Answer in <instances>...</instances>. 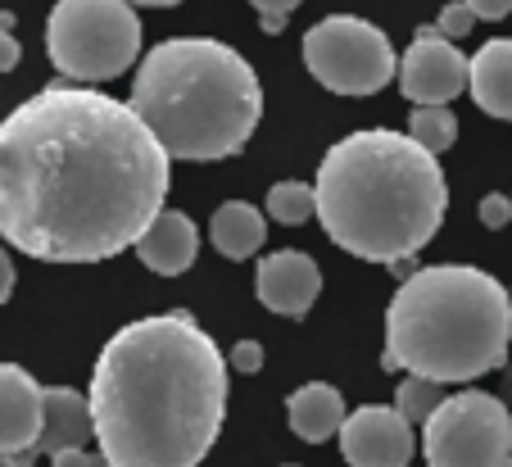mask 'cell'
<instances>
[{"label": "cell", "mask_w": 512, "mask_h": 467, "mask_svg": "<svg viewBox=\"0 0 512 467\" xmlns=\"http://www.w3.org/2000/svg\"><path fill=\"white\" fill-rule=\"evenodd\" d=\"M168 164L132 105L91 87H46L0 118V236L46 263L136 250L164 214Z\"/></svg>", "instance_id": "6da1fadb"}, {"label": "cell", "mask_w": 512, "mask_h": 467, "mask_svg": "<svg viewBox=\"0 0 512 467\" xmlns=\"http://www.w3.org/2000/svg\"><path fill=\"white\" fill-rule=\"evenodd\" d=\"M87 399L109 467H200L227 422V359L191 313H155L109 336Z\"/></svg>", "instance_id": "7a4b0ae2"}, {"label": "cell", "mask_w": 512, "mask_h": 467, "mask_svg": "<svg viewBox=\"0 0 512 467\" xmlns=\"http://www.w3.org/2000/svg\"><path fill=\"white\" fill-rule=\"evenodd\" d=\"M318 223L354 259H413L449 214V182L440 159L408 132L363 127L349 132L318 164Z\"/></svg>", "instance_id": "3957f363"}, {"label": "cell", "mask_w": 512, "mask_h": 467, "mask_svg": "<svg viewBox=\"0 0 512 467\" xmlns=\"http://www.w3.org/2000/svg\"><path fill=\"white\" fill-rule=\"evenodd\" d=\"M168 159H232L263 118V87L250 59L213 37H168L145 50L132 100Z\"/></svg>", "instance_id": "277c9868"}, {"label": "cell", "mask_w": 512, "mask_h": 467, "mask_svg": "<svg viewBox=\"0 0 512 467\" xmlns=\"http://www.w3.org/2000/svg\"><path fill=\"white\" fill-rule=\"evenodd\" d=\"M512 295L472 263H435L399 282L386 309V368L440 386L508 363Z\"/></svg>", "instance_id": "5b68a950"}, {"label": "cell", "mask_w": 512, "mask_h": 467, "mask_svg": "<svg viewBox=\"0 0 512 467\" xmlns=\"http://www.w3.org/2000/svg\"><path fill=\"white\" fill-rule=\"evenodd\" d=\"M46 50L64 78L109 82L141 55V19L127 0H59L46 19Z\"/></svg>", "instance_id": "8992f818"}, {"label": "cell", "mask_w": 512, "mask_h": 467, "mask_svg": "<svg viewBox=\"0 0 512 467\" xmlns=\"http://www.w3.org/2000/svg\"><path fill=\"white\" fill-rule=\"evenodd\" d=\"M426 467H508L512 413L490 390H458L422 422Z\"/></svg>", "instance_id": "52a82bcc"}, {"label": "cell", "mask_w": 512, "mask_h": 467, "mask_svg": "<svg viewBox=\"0 0 512 467\" xmlns=\"http://www.w3.org/2000/svg\"><path fill=\"white\" fill-rule=\"evenodd\" d=\"M304 64L309 73L336 96H377L386 82H395V46L368 19L331 14L304 32Z\"/></svg>", "instance_id": "ba28073f"}, {"label": "cell", "mask_w": 512, "mask_h": 467, "mask_svg": "<svg viewBox=\"0 0 512 467\" xmlns=\"http://www.w3.org/2000/svg\"><path fill=\"white\" fill-rule=\"evenodd\" d=\"M467 69H472V59L449 37H440L435 23H422L399 64V91L413 105H449L467 91Z\"/></svg>", "instance_id": "9c48e42d"}, {"label": "cell", "mask_w": 512, "mask_h": 467, "mask_svg": "<svg viewBox=\"0 0 512 467\" xmlns=\"http://www.w3.org/2000/svg\"><path fill=\"white\" fill-rule=\"evenodd\" d=\"M46 386L28 368L0 363V467H32L41 454Z\"/></svg>", "instance_id": "30bf717a"}, {"label": "cell", "mask_w": 512, "mask_h": 467, "mask_svg": "<svg viewBox=\"0 0 512 467\" xmlns=\"http://www.w3.org/2000/svg\"><path fill=\"white\" fill-rule=\"evenodd\" d=\"M340 454L349 467H408L417 454L413 422L390 404H363L340 427Z\"/></svg>", "instance_id": "8fae6325"}, {"label": "cell", "mask_w": 512, "mask_h": 467, "mask_svg": "<svg viewBox=\"0 0 512 467\" xmlns=\"http://www.w3.org/2000/svg\"><path fill=\"white\" fill-rule=\"evenodd\" d=\"M254 291H259V300L268 313L304 318L322 291V268L313 263V254H304V250H277L259 263Z\"/></svg>", "instance_id": "7c38bea8"}, {"label": "cell", "mask_w": 512, "mask_h": 467, "mask_svg": "<svg viewBox=\"0 0 512 467\" xmlns=\"http://www.w3.org/2000/svg\"><path fill=\"white\" fill-rule=\"evenodd\" d=\"M195 254H200V232L182 209H164L136 241V259L159 277H182L195 263Z\"/></svg>", "instance_id": "4fadbf2b"}, {"label": "cell", "mask_w": 512, "mask_h": 467, "mask_svg": "<svg viewBox=\"0 0 512 467\" xmlns=\"http://www.w3.org/2000/svg\"><path fill=\"white\" fill-rule=\"evenodd\" d=\"M96 440V418H91V399L68 386H46V422H41V454H68V449H87Z\"/></svg>", "instance_id": "5bb4252c"}, {"label": "cell", "mask_w": 512, "mask_h": 467, "mask_svg": "<svg viewBox=\"0 0 512 467\" xmlns=\"http://www.w3.org/2000/svg\"><path fill=\"white\" fill-rule=\"evenodd\" d=\"M467 91L481 114L512 123V37H494L476 50L467 69Z\"/></svg>", "instance_id": "9a60e30c"}, {"label": "cell", "mask_w": 512, "mask_h": 467, "mask_svg": "<svg viewBox=\"0 0 512 467\" xmlns=\"http://www.w3.org/2000/svg\"><path fill=\"white\" fill-rule=\"evenodd\" d=\"M345 418H349L345 395H340L336 386H327V381H309V386H300L286 399L290 431H295L300 440H309V445H322V440L340 436Z\"/></svg>", "instance_id": "2e32d148"}, {"label": "cell", "mask_w": 512, "mask_h": 467, "mask_svg": "<svg viewBox=\"0 0 512 467\" xmlns=\"http://www.w3.org/2000/svg\"><path fill=\"white\" fill-rule=\"evenodd\" d=\"M209 241L223 259H254L263 250V241H268V223H263V214L250 200H227V205L213 209Z\"/></svg>", "instance_id": "e0dca14e"}, {"label": "cell", "mask_w": 512, "mask_h": 467, "mask_svg": "<svg viewBox=\"0 0 512 467\" xmlns=\"http://www.w3.org/2000/svg\"><path fill=\"white\" fill-rule=\"evenodd\" d=\"M408 137L426 150V155H445L458 141V118L449 105H413L408 114Z\"/></svg>", "instance_id": "ac0fdd59"}, {"label": "cell", "mask_w": 512, "mask_h": 467, "mask_svg": "<svg viewBox=\"0 0 512 467\" xmlns=\"http://www.w3.org/2000/svg\"><path fill=\"white\" fill-rule=\"evenodd\" d=\"M268 218L281 227H300L318 218V191L309 182H277L268 191Z\"/></svg>", "instance_id": "d6986e66"}, {"label": "cell", "mask_w": 512, "mask_h": 467, "mask_svg": "<svg viewBox=\"0 0 512 467\" xmlns=\"http://www.w3.org/2000/svg\"><path fill=\"white\" fill-rule=\"evenodd\" d=\"M445 386L440 381H426V377H404L399 381V395H395V409L404 413L408 422H426L440 404H445Z\"/></svg>", "instance_id": "ffe728a7"}, {"label": "cell", "mask_w": 512, "mask_h": 467, "mask_svg": "<svg viewBox=\"0 0 512 467\" xmlns=\"http://www.w3.org/2000/svg\"><path fill=\"white\" fill-rule=\"evenodd\" d=\"M472 23H476L472 5H467V0H449L445 10H440V19H435V28H440V37L458 41V37H467V32H472Z\"/></svg>", "instance_id": "44dd1931"}, {"label": "cell", "mask_w": 512, "mask_h": 467, "mask_svg": "<svg viewBox=\"0 0 512 467\" xmlns=\"http://www.w3.org/2000/svg\"><path fill=\"white\" fill-rule=\"evenodd\" d=\"M254 10H259V19H263V32H281L286 28V19L295 10H300V0H250Z\"/></svg>", "instance_id": "7402d4cb"}, {"label": "cell", "mask_w": 512, "mask_h": 467, "mask_svg": "<svg viewBox=\"0 0 512 467\" xmlns=\"http://www.w3.org/2000/svg\"><path fill=\"white\" fill-rule=\"evenodd\" d=\"M227 368H232V372H245V377L263 372V345H259V341H236L232 354H227Z\"/></svg>", "instance_id": "603a6c76"}, {"label": "cell", "mask_w": 512, "mask_h": 467, "mask_svg": "<svg viewBox=\"0 0 512 467\" xmlns=\"http://www.w3.org/2000/svg\"><path fill=\"white\" fill-rule=\"evenodd\" d=\"M481 223H485V227H494V232L512 223V195H508V191L485 195V200H481Z\"/></svg>", "instance_id": "cb8c5ba5"}, {"label": "cell", "mask_w": 512, "mask_h": 467, "mask_svg": "<svg viewBox=\"0 0 512 467\" xmlns=\"http://www.w3.org/2000/svg\"><path fill=\"white\" fill-rule=\"evenodd\" d=\"M467 5H472V14L485 23H499L503 14H512V0H467Z\"/></svg>", "instance_id": "d4e9b609"}, {"label": "cell", "mask_w": 512, "mask_h": 467, "mask_svg": "<svg viewBox=\"0 0 512 467\" xmlns=\"http://www.w3.org/2000/svg\"><path fill=\"white\" fill-rule=\"evenodd\" d=\"M19 59H23V46L14 32H0V73H10L19 69Z\"/></svg>", "instance_id": "484cf974"}, {"label": "cell", "mask_w": 512, "mask_h": 467, "mask_svg": "<svg viewBox=\"0 0 512 467\" xmlns=\"http://www.w3.org/2000/svg\"><path fill=\"white\" fill-rule=\"evenodd\" d=\"M100 454H91V449H68V454H55L50 458V467H96Z\"/></svg>", "instance_id": "4316f807"}, {"label": "cell", "mask_w": 512, "mask_h": 467, "mask_svg": "<svg viewBox=\"0 0 512 467\" xmlns=\"http://www.w3.org/2000/svg\"><path fill=\"white\" fill-rule=\"evenodd\" d=\"M14 295V259L5 250H0V304Z\"/></svg>", "instance_id": "83f0119b"}, {"label": "cell", "mask_w": 512, "mask_h": 467, "mask_svg": "<svg viewBox=\"0 0 512 467\" xmlns=\"http://www.w3.org/2000/svg\"><path fill=\"white\" fill-rule=\"evenodd\" d=\"M390 273H395V277H404V282H408V277H413L417 268H413V259H399V263H390Z\"/></svg>", "instance_id": "f1b7e54d"}, {"label": "cell", "mask_w": 512, "mask_h": 467, "mask_svg": "<svg viewBox=\"0 0 512 467\" xmlns=\"http://www.w3.org/2000/svg\"><path fill=\"white\" fill-rule=\"evenodd\" d=\"M127 5H155V10H164V5H182V0H127Z\"/></svg>", "instance_id": "f546056e"}, {"label": "cell", "mask_w": 512, "mask_h": 467, "mask_svg": "<svg viewBox=\"0 0 512 467\" xmlns=\"http://www.w3.org/2000/svg\"><path fill=\"white\" fill-rule=\"evenodd\" d=\"M96 467H109V463H105V454H100V458H96Z\"/></svg>", "instance_id": "4dcf8cb0"}, {"label": "cell", "mask_w": 512, "mask_h": 467, "mask_svg": "<svg viewBox=\"0 0 512 467\" xmlns=\"http://www.w3.org/2000/svg\"><path fill=\"white\" fill-rule=\"evenodd\" d=\"M286 467H300V463H286Z\"/></svg>", "instance_id": "1f68e13d"}, {"label": "cell", "mask_w": 512, "mask_h": 467, "mask_svg": "<svg viewBox=\"0 0 512 467\" xmlns=\"http://www.w3.org/2000/svg\"><path fill=\"white\" fill-rule=\"evenodd\" d=\"M508 467H512V463H508Z\"/></svg>", "instance_id": "d6a6232c"}]
</instances>
